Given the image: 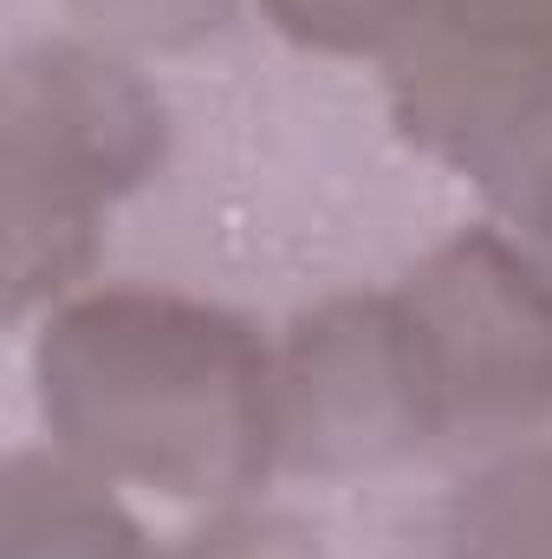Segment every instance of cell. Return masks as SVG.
<instances>
[{"label": "cell", "instance_id": "ba28073f", "mask_svg": "<svg viewBox=\"0 0 552 559\" xmlns=\"http://www.w3.org/2000/svg\"><path fill=\"white\" fill-rule=\"evenodd\" d=\"M286 39L345 59H397L410 39L461 13L468 0H261Z\"/></svg>", "mask_w": 552, "mask_h": 559}, {"label": "cell", "instance_id": "5b68a950", "mask_svg": "<svg viewBox=\"0 0 552 559\" xmlns=\"http://www.w3.org/2000/svg\"><path fill=\"white\" fill-rule=\"evenodd\" d=\"M279 462L345 475L435 442L429 384L391 299H332L305 312L274 358Z\"/></svg>", "mask_w": 552, "mask_h": 559}, {"label": "cell", "instance_id": "9c48e42d", "mask_svg": "<svg viewBox=\"0 0 552 559\" xmlns=\"http://www.w3.org/2000/svg\"><path fill=\"white\" fill-rule=\"evenodd\" d=\"M85 33L124 52H182L235 20V0H65Z\"/></svg>", "mask_w": 552, "mask_h": 559}, {"label": "cell", "instance_id": "6da1fadb", "mask_svg": "<svg viewBox=\"0 0 552 559\" xmlns=\"http://www.w3.org/2000/svg\"><path fill=\"white\" fill-rule=\"evenodd\" d=\"M59 455L169 501H235L279 455L274 358L248 319L111 286L65 299L33 345Z\"/></svg>", "mask_w": 552, "mask_h": 559}, {"label": "cell", "instance_id": "277c9868", "mask_svg": "<svg viewBox=\"0 0 552 559\" xmlns=\"http://www.w3.org/2000/svg\"><path fill=\"white\" fill-rule=\"evenodd\" d=\"M384 72L397 124L501 189L552 138V0H468Z\"/></svg>", "mask_w": 552, "mask_h": 559}, {"label": "cell", "instance_id": "52a82bcc", "mask_svg": "<svg viewBox=\"0 0 552 559\" xmlns=\"http://www.w3.org/2000/svg\"><path fill=\"white\" fill-rule=\"evenodd\" d=\"M442 559H552V449H520L461 481L442 514Z\"/></svg>", "mask_w": 552, "mask_h": 559}, {"label": "cell", "instance_id": "7a4b0ae2", "mask_svg": "<svg viewBox=\"0 0 552 559\" xmlns=\"http://www.w3.org/2000/svg\"><path fill=\"white\" fill-rule=\"evenodd\" d=\"M169 143L163 98L111 52L26 46L0 85V235L7 306L72 293L92 267L98 209L156 176Z\"/></svg>", "mask_w": 552, "mask_h": 559}, {"label": "cell", "instance_id": "8fae6325", "mask_svg": "<svg viewBox=\"0 0 552 559\" xmlns=\"http://www.w3.org/2000/svg\"><path fill=\"white\" fill-rule=\"evenodd\" d=\"M494 195L507 202V215L527 228V241L540 248V261L552 267V138L540 143V150H533V156L494 189Z\"/></svg>", "mask_w": 552, "mask_h": 559}, {"label": "cell", "instance_id": "8992f818", "mask_svg": "<svg viewBox=\"0 0 552 559\" xmlns=\"http://www.w3.org/2000/svg\"><path fill=\"white\" fill-rule=\"evenodd\" d=\"M0 559H149L105 475L72 455H13L0 475Z\"/></svg>", "mask_w": 552, "mask_h": 559}, {"label": "cell", "instance_id": "30bf717a", "mask_svg": "<svg viewBox=\"0 0 552 559\" xmlns=\"http://www.w3.org/2000/svg\"><path fill=\"white\" fill-rule=\"evenodd\" d=\"M163 559H325V554L286 514H235V521H215L208 534L182 540L176 554H163Z\"/></svg>", "mask_w": 552, "mask_h": 559}, {"label": "cell", "instance_id": "3957f363", "mask_svg": "<svg viewBox=\"0 0 552 559\" xmlns=\"http://www.w3.org/2000/svg\"><path fill=\"white\" fill-rule=\"evenodd\" d=\"M435 436H514L552 417V267L475 228L397 293Z\"/></svg>", "mask_w": 552, "mask_h": 559}]
</instances>
